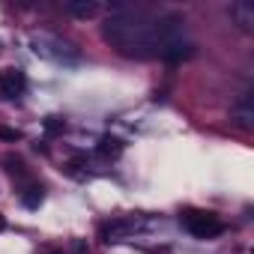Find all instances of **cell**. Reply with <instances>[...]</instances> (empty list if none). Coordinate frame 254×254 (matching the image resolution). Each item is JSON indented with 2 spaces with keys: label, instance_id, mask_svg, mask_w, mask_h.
<instances>
[{
  "label": "cell",
  "instance_id": "ba28073f",
  "mask_svg": "<svg viewBox=\"0 0 254 254\" xmlns=\"http://www.w3.org/2000/svg\"><path fill=\"white\" fill-rule=\"evenodd\" d=\"M0 168H3L12 180H30V168H27V162L18 156V153H3L0 156Z\"/></svg>",
  "mask_w": 254,
  "mask_h": 254
},
{
  "label": "cell",
  "instance_id": "8992f818",
  "mask_svg": "<svg viewBox=\"0 0 254 254\" xmlns=\"http://www.w3.org/2000/svg\"><path fill=\"white\" fill-rule=\"evenodd\" d=\"M227 15H230V21H233L242 33H251V30H254V6L248 3V0H236V3H230Z\"/></svg>",
  "mask_w": 254,
  "mask_h": 254
},
{
  "label": "cell",
  "instance_id": "277c9868",
  "mask_svg": "<svg viewBox=\"0 0 254 254\" xmlns=\"http://www.w3.org/2000/svg\"><path fill=\"white\" fill-rule=\"evenodd\" d=\"M230 120L239 126V129H245V132H251L254 129V93L248 90V93H242L239 96V102L230 108Z\"/></svg>",
  "mask_w": 254,
  "mask_h": 254
},
{
  "label": "cell",
  "instance_id": "5b68a950",
  "mask_svg": "<svg viewBox=\"0 0 254 254\" xmlns=\"http://www.w3.org/2000/svg\"><path fill=\"white\" fill-rule=\"evenodd\" d=\"M135 230H138V221L135 218H114V221H108V224L99 227V233H102L105 242H120V239H126V236L135 233Z\"/></svg>",
  "mask_w": 254,
  "mask_h": 254
},
{
  "label": "cell",
  "instance_id": "52a82bcc",
  "mask_svg": "<svg viewBox=\"0 0 254 254\" xmlns=\"http://www.w3.org/2000/svg\"><path fill=\"white\" fill-rule=\"evenodd\" d=\"M0 81H3V99H15L27 87V78H24L21 69H3L0 72Z\"/></svg>",
  "mask_w": 254,
  "mask_h": 254
},
{
  "label": "cell",
  "instance_id": "7a4b0ae2",
  "mask_svg": "<svg viewBox=\"0 0 254 254\" xmlns=\"http://www.w3.org/2000/svg\"><path fill=\"white\" fill-rule=\"evenodd\" d=\"M180 221H183V227H186L191 236H197V239H212V236H218V233L224 230L221 215H215L212 209H186Z\"/></svg>",
  "mask_w": 254,
  "mask_h": 254
},
{
  "label": "cell",
  "instance_id": "9a60e30c",
  "mask_svg": "<svg viewBox=\"0 0 254 254\" xmlns=\"http://www.w3.org/2000/svg\"><path fill=\"white\" fill-rule=\"evenodd\" d=\"M69 251H72V254H93L90 245H87V239H72V242H69Z\"/></svg>",
  "mask_w": 254,
  "mask_h": 254
},
{
  "label": "cell",
  "instance_id": "ac0fdd59",
  "mask_svg": "<svg viewBox=\"0 0 254 254\" xmlns=\"http://www.w3.org/2000/svg\"><path fill=\"white\" fill-rule=\"evenodd\" d=\"M0 99H3V81H0Z\"/></svg>",
  "mask_w": 254,
  "mask_h": 254
},
{
  "label": "cell",
  "instance_id": "3957f363",
  "mask_svg": "<svg viewBox=\"0 0 254 254\" xmlns=\"http://www.w3.org/2000/svg\"><path fill=\"white\" fill-rule=\"evenodd\" d=\"M30 45H33V51H36V54L51 57V60H78L75 45L63 42V39H60V36H54V33H36V36L30 39Z\"/></svg>",
  "mask_w": 254,
  "mask_h": 254
},
{
  "label": "cell",
  "instance_id": "6da1fadb",
  "mask_svg": "<svg viewBox=\"0 0 254 254\" xmlns=\"http://www.w3.org/2000/svg\"><path fill=\"white\" fill-rule=\"evenodd\" d=\"M102 39L111 42L123 57H162L186 60L194 45L186 39V18L177 12L153 15L141 6H114L111 18L102 24Z\"/></svg>",
  "mask_w": 254,
  "mask_h": 254
},
{
  "label": "cell",
  "instance_id": "4fadbf2b",
  "mask_svg": "<svg viewBox=\"0 0 254 254\" xmlns=\"http://www.w3.org/2000/svg\"><path fill=\"white\" fill-rule=\"evenodd\" d=\"M45 132L48 135H63L66 132V120L63 117H48L45 120Z\"/></svg>",
  "mask_w": 254,
  "mask_h": 254
},
{
  "label": "cell",
  "instance_id": "e0dca14e",
  "mask_svg": "<svg viewBox=\"0 0 254 254\" xmlns=\"http://www.w3.org/2000/svg\"><path fill=\"white\" fill-rule=\"evenodd\" d=\"M3 230H6V218H3V215H0V233H3Z\"/></svg>",
  "mask_w": 254,
  "mask_h": 254
},
{
  "label": "cell",
  "instance_id": "2e32d148",
  "mask_svg": "<svg viewBox=\"0 0 254 254\" xmlns=\"http://www.w3.org/2000/svg\"><path fill=\"white\" fill-rule=\"evenodd\" d=\"M36 254H63V251H57L54 245H39V248H36Z\"/></svg>",
  "mask_w": 254,
  "mask_h": 254
},
{
  "label": "cell",
  "instance_id": "8fae6325",
  "mask_svg": "<svg viewBox=\"0 0 254 254\" xmlns=\"http://www.w3.org/2000/svg\"><path fill=\"white\" fill-rule=\"evenodd\" d=\"M18 197H21V203H24L27 209H36V206L45 200V189H42L39 183H27V186L18 191Z\"/></svg>",
  "mask_w": 254,
  "mask_h": 254
},
{
  "label": "cell",
  "instance_id": "7c38bea8",
  "mask_svg": "<svg viewBox=\"0 0 254 254\" xmlns=\"http://www.w3.org/2000/svg\"><path fill=\"white\" fill-rule=\"evenodd\" d=\"M63 168H66V174H72V177H84V174H87V171H84V168H87V156H84V153H75Z\"/></svg>",
  "mask_w": 254,
  "mask_h": 254
},
{
  "label": "cell",
  "instance_id": "30bf717a",
  "mask_svg": "<svg viewBox=\"0 0 254 254\" xmlns=\"http://www.w3.org/2000/svg\"><path fill=\"white\" fill-rule=\"evenodd\" d=\"M96 153H99V159L114 162V159H120V153H123V141L114 138V135H105V138L96 144Z\"/></svg>",
  "mask_w": 254,
  "mask_h": 254
},
{
  "label": "cell",
  "instance_id": "9c48e42d",
  "mask_svg": "<svg viewBox=\"0 0 254 254\" xmlns=\"http://www.w3.org/2000/svg\"><path fill=\"white\" fill-rule=\"evenodd\" d=\"M66 12L78 21H87L99 15V3H93V0H72V3H66Z\"/></svg>",
  "mask_w": 254,
  "mask_h": 254
},
{
  "label": "cell",
  "instance_id": "5bb4252c",
  "mask_svg": "<svg viewBox=\"0 0 254 254\" xmlns=\"http://www.w3.org/2000/svg\"><path fill=\"white\" fill-rule=\"evenodd\" d=\"M24 135L18 129H9V126H0V141H21Z\"/></svg>",
  "mask_w": 254,
  "mask_h": 254
}]
</instances>
